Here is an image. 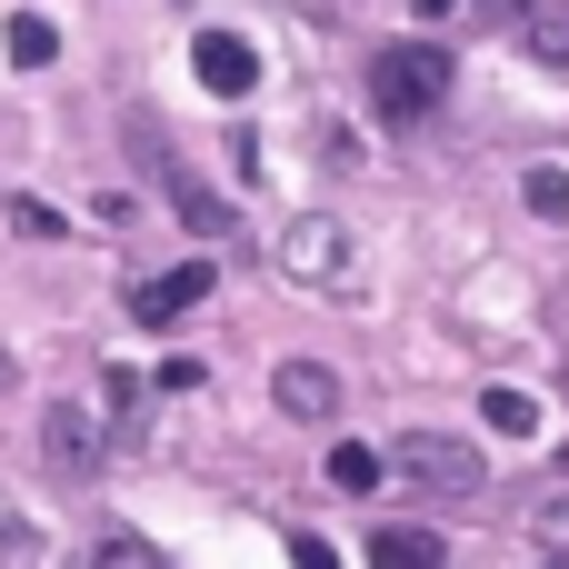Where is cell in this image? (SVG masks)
Segmentation results:
<instances>
[{"mask_svg":"<svg viewBox=\"0 0 569 569\" xmlns=\"http://www.w3.org/2000/svg\"><path fill=\"white\" fill-rule=\"evenodd\" d=\"M50 50H60V30H50L40 10H10V60H20V70H40Z\"/></svg>","mask_w":569,"mask_h":569,"instance_id":"cell-13","label":"cell"},{"mask_svg":"<svg viewBox=\"0 0 569 569\" xmlns=\"http://www.w3.org/2000/svg\"><path fill=\"white\" fill-rule=\"evenodd\" d=\"M450 100V50L440 40H380L370 50V110L380 120H430Z\"/></svg>","mask_w":569,"mask_h":569,"instance_id":"cell-1","label":"cell"},{"mask_svg":"<svg viewBox=\"0 0 569 569\" xmlns=\"http://www.w3.org/2000/svg\"><path fill=\"white\" fill-rule=\"evenodd\" d=\"M530 530H540L550 550H569V490H540V500H530Z\"/></svg>","mask_w":569,"mask_h":569,"instance_id":"cell-18","label":"cell"},{"mask_svg":"<svg viewBox=\"0 0 569 569\" xmlns=\"http://www.w3.org/2000/svg\"><path fill=\"white\" fill-rule=\"evenodd\" d=\"M280 270L310 280V290L350 280V230H340V220H290V230H280Z\"/></svg>","mask_w":569,"mask_h":569,"instance_id":"cell-4","label":"cell"},{"mask_svg":"<svg viewBox=\"0 0 569 569\" xmlns=\"http://www.w3.org/2000/svg\"><path fill=\"white\" fill-rule=\"evenodd\" d=\"M380 470H400V480L430 490V500H470V490H490V460H480L470 440H450V430H410Z\"/></svg>","mask_w":569,"mask_h":569,"instance_id":"cell-2","label":"cell"},{"mask_svg":"<svg viewBox=\"0 0 569 569\" xmlns=\"http://www.w3.org/2000/svg\"><path fill=\"white\" fill-rule=\"evenodd\" d=\"M0 390H10V350H0Z\"/></svg>","mask_w":569,"mask_h":569,"instance_id":"cell-22","label":"cell"},{"mask_svg":"<svg viewBox=\"0 0 569 569\" xmlns=\"http://www.w3.org/2000/svg\"><path fill=\"white\" fill-rule=\"evenodd\" d=\"M480 10H490V20H520V0H480Z\"/></svg>","mask_w":569,"mask_h":569,"instance_id":"cell-21","label":"cell"},{"mask_svg":"<svg viewBox=\"0 0 569 569\" xmlns=\"http://www.w3.org/2000/svg\"><path fill=\"white\" fill-rule=\"evenodd\" d=\"M520 200H530L540 220H569V170H560V160H540V170L520 180Z\"/></svg>","mask_w":569,"mask_h":569,"instance_id":"cell-14","label":"cell"},{"mask_svg":"<svg viewBox=\"0 0 569 569\" xmlns=\"http://www.w3.org/2000/svg\"><path fill=\"white\" fill-rule=\"evenodd\" d=\"M0 220H10L20 240H60V210H50V200H30V190H10V200H0Z\"/></svg>","mask_w":569,"mask_h":569,"instance_id":"cell-15","label":"cell"},{"mask_svg":"<svg viewBox=\"0 0 569 569\" xmlns=\"http://www.w3.org/2000/svg\"><path fill=\"white\" fill-rule=\"evenodd\" d=\"M370 569H440L430 530H370Z\"/></svg>","mask_w":569,"mask_h":569,"instance_id":"cell-10","label":"cell"},{"mask_svg":"<svg viewBox=\"0 0 569 569\" xmlns=\"http://www.w3.org/2000/svg\"><path fill=\"white\" fill-rule=\"evenodd\" d=\"M270 400L320 430V420H340V370H330V360H280V370H270Z\"/></svg>","mask_w":569,"mask_h":569,"instance_id":"cell-7","label":"cell"},{"mask_svg":"<svg viewBox=\"0 0 569 569\" xmlns=\"http://www.w3.org/2000/svg\"><path fill=\"white\" fill-rule=\"evenodd\" d=\"M100 420H110V440L140 430V370H100Z\"/></svg>","mask_w":569,"mask_h":569,"instance_id":"cell-11","label":"cell"},{"mask_svg":"<svg viewBox=\"0 0 569 569\" xmlns=\"http://www.w3.org/2000/svg\"><path fill=\"white\" fill-rule=\"evenodd\" d=\"M520 40H530L550 70H569V0H520Z\"/></svg>","mask_w":569,"mask_h":569,"instance_id":"cell-9","label":"cell"},{"mask_svg":"<svg viewBox=\"0 0 569 569\" xmlns=\"http://www.w3.org/2000/svg\"><path fill=\"white\" fill-rule=\"evenodd\" d=\"M330 490H380V450H360V440H330Z\"/></svg>","mask_w":569,"mask_h":569,"instance_id":"cell-12","label":"cell"},{"mask_svg":"<svg viewBox=\"0 0 569 569\" xmlns=\"http://www.w3.org/2000/svg\"><path fill=\"white\" fill-rule=\"evenodd\" d=\"M490 430H500V440H530V430H540V400H530V390H490Z\"/></svg>","mask_w":569,"mask_h":569,"instance_id":"cell-16","label":"cell"},{"mask_svg":"<svg viewBox=\"0 0 569 569\" xmlns=\"http://www.w3.org/2000/svg\"><path fill=\"white\" fill-rule=\"evenodd\" d=\"M130 140H140L150 180L170 190V210H180V220H190L200 240H230V230H240V220H230V200H220V190H210V180H200V170H190L180 150H160V130H150V120H130Z\"/></svg>","mask_w":569,"mask_h":569,"instance_id":"cell-3","label":"cell"},{"mask_svg":"<svg viewBox=\"0 0 569 569\" xmlns=\"http://www.w3.org/2000/svg\"><path fill=\"white\" fill-rule=\"evenodd\" d=\"M210 300V260H180V270H150L140 290H130V320L140 330H170L180 310H200Z\"/></svg>","mask_w":569,"mask_h":569,"instance_id":"cell-6","label":"cell"},{"mask_svg":"<svg viewBox=\"0 0 569 569\" xmlns=\"http://www.w3.org/2000/svg\"><path fill=\"white\" fill-rule=\"evenodd\" d=\"M290 569H340V560H330V550H320L310 530H290Z\"/></svg>","mask_w":569,"mask_h":569,"instance_id":"cell-19","label":"cell"},{"mask_svg":"<svg viewBox=\"0 0 569 569\" xmlns=\"http://www.w3.org/2000/svg\"><path fill=\"white\" fill-rule=\"evenodd\" d=\"M190 70H200V90H220V100H240V90L260 80V50H250L240 30H200V40H190Z\"/></svg>","mask_w":569,"mask_h":569,"instance_id":"cell-8","label":"cell"},{"mask_svg":"<svg viewBox=\"0 0 569 569\" xmlns=\"http://www.w3.org/2000/svg\"><path fill=\"white\" fill-rule=\"evenodd\" d=\"M80 569H170V560H160L150 540H130V530H110V540H100V550H90Z\"/></svg>","mask_w":569,"mask_h":569,"instance_id":"cell-17","label":"cell"},{"mask_svg":"<svg viewBox=\"0 0 569 569\" xmlns=\"http://www.w3.org/2000/svg\"><path fill=\"white\" fill-rule=\"evenodd\" d=\"M40 450H50V470H100L120 440H110V420H100L90 400H60V410L40 420Z\"/></svg>","mask_w":569,"mask_h":569,"instance_id":"cell-5","label":"cell"},{"mask_svg":"<svg viewBox=\"0 0 569 569\" xmlns=\"http://www.w3.org/2000/svg\"><path fill=\"white\" fill-rule=\"evenodd\" d=\"M410 10H420V20H450V10H460V0H410Z\"/></svg>","mask_w":569,"mask_h":569,"instance_id":"cell-20","label":"cell"}]
</instances>
